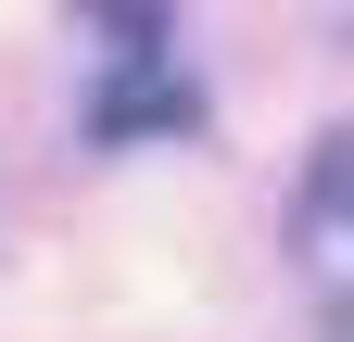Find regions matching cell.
<instances>
[{"instance_id":"obj_1","label":"cell","mask_w":354,"mask_h":342,"mask_svg":"<svg viewBox=\"0 0 354 342\" xmlns=\"http://www.w3.org/2000/svg\"><path fill=\"white\" fill-rule=\"evenodd\" d=\"M152 127H203V89L165 76V51H114V76L88 89V140H152Z\"/></svg>"}]
</instances>
